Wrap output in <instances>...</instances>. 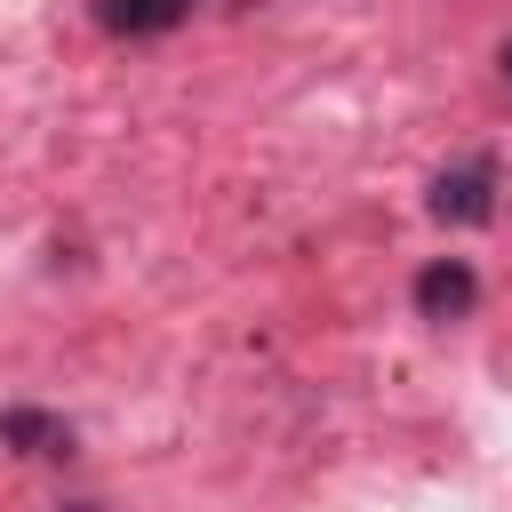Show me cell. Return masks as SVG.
I'll return each mask as SVG.
<instances>
[{"mask_svg": "<svg viewBox=\"0 0 512 512\" xmlns=\"http://www.w3.org/2000/svg\"><path fill=\"white\" fill-rule=\"evenodd\" d=\"M192 16V0H96V24L112 40H160Z\"/></svg>", "mask_w": 512, "mask_h": 512, "instance_id": "cell-3", "label": "cell"}, {"mask_svg": "<svg viewBox=\"0 0 512 512\" xmlns=\"http://www.w3.org/2000/svg\"><path fill=\"white\" fill-rule=\"evenodd\" d=\"M496 192H504L496 152H464L456 168H440V176H432L424 208H432V224H488V216H496Z\"/></svg>", "mask_w": 512, "mask_h": 512, "instance_id": "cell-1", "label": "cell"}, {"mask_svg": "<svg viewBox=\"0 0 512 512\" xmlns=\"http://www.w3.org/2000/svg\"><path fill=\"white\" fill-rule=\"evenodd\" d=\"M496 64H504V80H512V32H504V48H496Z\"/></svg>", "mask_w": 512, "mask_h": 512, "instance_id": "cell-5", "label": "cell"}, {"mask_svg": "<svg viewBox=\"0 0 512 512\" xmlns=\"http://www.w3.org/2000/svg\"><path fill=\"white\" fill-rule=\"evenodd\" d=\"M408 296H416V312H424V320H464V312L480 304V272H472L464 256H432V264L416 272V288H408Z\"/></svg>", "mask_w": 512, "mask_h": 512, "instance_id": "cell-2", "label": "cell"}, {"mask_svg": "<svg viewBox=\"0 0 512 512\" xmlns=\"http://www.w3.org/2000/svg\"><path fill=\"white\" fill-rule=\"evenodd\" d=\"M64 512H104V504H64Z\"/></svg>", "mask_w": 512, "mask_h": 512, "instance_id": "cell-6", "label": "cell"}, {"mask_svg": "<svg viewBox=\"0 0 512 512\" xmlns=\"http://www.w3.org/2000/svg\"><path fill=\"white\" fill-rule=\"evenodd\" d=\"M0 440L16 456H72V424L48 408H0Z\"/></svg>", "mask_w": 512, "mask_h": 512, "instance_id": "cell-4", "label": "cell"}]
</instances>
